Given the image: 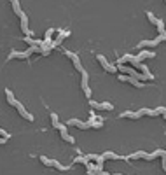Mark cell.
<instances>
[{
    "mask_svg": "<svg viewBox=\"0 0 166 175\" xmlns=\"http://www.w3.org/2000/svg\"><path fill=\"white\" fill-rule=\"evenodd\" d=\"M77 126V128H81V130H87V128H91V124L87 123V121H79V119H68L67 121V126Z\"/></svg>",
    "mask_w": 166,
    "mask_h": 175,
    "instance_id": "3957f363",
    "label": "cell"
},
{
    "mask_svg": "<svg viewBox=\"0 0 166 175\" xmlns=\"http://www.w3.org/2000/svg\"><path fill=\"white\" fill-rule=\"evenodd\" d=\"M73 163H82V165H89V159H87V158H86V156H77V158H75V159H73Z\"/></svg>",
    "mask_w": 166,
    "mask_h": 175,
    "instance_id": "44dd1931",
    "label": "cell"
},
{
    "mask_svg": "<svg viewBox=\"0 0 166 175\" xmlns=\"http://www.w3.org/2000/svg\"><path fill=\"white\" fill-rule=\"evenodd\" d=\"M157 30H159V35L166 32V28H165V21H163V20H159V21H157Z\"/></svg>",
    "mask_w": 166,
    "mask_h": 175,
    "instance_id": "7402d4cb",
    "label": "cell"
},
{
    "mask_svg": "<svg viewBox=\"0 0 166 175\" xmlns=\"http://www.w3.org/2000/svg\"><path fill=\"white\" fill-rule=\"evenodd\" d=\"M86 158H87L89 161H96V163H102V165H103V161H105L103 156H98V154H87Z\"/></svg>",
    "mask_w": 166,
    "mask_h": 175,
    "instance_id": "9a60e30c",
    "label": "cell"
},
{
    "mask_svg": "<svg viewBox=\"0 0 166 175\" xmlns=\"http://www.w3.org/2000/svg\"><path fill=\"white\" fill-rule=\"evenodd\" d=\"M128 83H131L135 88H142V83H140L138 79H135V77H131V75H129V81H128Z\"/></svg>",
    "mask_w": 166,
    "mask_h": 175,
    "instance_id": "603a6c76",
    "label": "cell"
},
{
    "mask_svg": "<svg viewBox=\"0 0 166 175\" xmlns=\"http://www.w3.org/2000/svg\"><path fill=\"white\" fill-rule=\"evenodd\" d=\"M5 95H7V102L10 103V105H12V107H18V100H16V98H14V95H12V91H10V89H5Z\"/></svg>",
    "mask_w": 166,
    "mask_h": 175,
    "instance_id": "4fadbf2b",
    "label": "cell"
},
{
    "mask_svg": "<svg viewBox=\"0 0 166 175\" xmlns=\"http://www.w3.org/2000/svg\"><path fill=\"white\" fill-rule=\"evenodd\" d=\"M96 60H98V62L102 63V67H103L105 70H107V72H115V70H117V67H114V65H110V63L107 62V58H105L103 54H96Z\"/></svg>",
    "mask_w": 166,
    "mask_h": 175,
    "instance_id": "6da1fadb",
    "label": "cell"
},
{
    "mask_svg": "<svg viewBox=\"0 0 166 175\" xmlns=\"http://www.w3.org/2000/svg\"><path fill=\"white\" fill-rule=\"evenodd\" d=\"M138 158H144V159H145V158H147V152H145V151H138V152H133V154L126 156L124 159L128 161V159H138Z\"/></svg>",
    "mask_w": 166,
    "mask_h": 175,
    "instance_id": "8fae6325",
    "label": "cell"
},
{
    "mask_svg": "<svg viewBox=\"0 0 166 175\" xmlns=\"http://www.w3.org/2000/svg\"><path fill=\"white\" fill-rule=\"evenodd\" d=\"M117 175H121V173H117Z\"/></svg>",
    "mask_w": 166,
    "mask_h": 175,
    "instance_id": "836d02e7",
    "label": "cell"
},
{
    "mask_svg": "<svg viewBox=\"0 0 166 175\" xmlns=\"http://www.w3.org/2000/svg\"><path fill=\"white\" fill-rule=\"evenodd\" d=\"M142 116H144V114L140 112V110H138V112H129V110H126V112L121 114V117H129V119H140Z\"/></svg>",
    "mask_w": 166,
    "mask_h": 175,
    "instance_id": "30bf717a",
    "label": "cell"
},
{
    "mask_svg": "<svg viewBox=\"0 0 166 175\" xmlns=\"http://www.w3.org/2000/svg\"><path fill=\"white\" fill-rule=\"evenodd\" d=\"M103 175H110V173H105V172H103Z\"/></svg>",
    "mask_w": 166,
    "mask_h": 175,
    "instance_id": "1f68e13d",
    "label": "cell"
},
{
    "mask_svg": "<svg viewBox=\"0 0 166 175\" xmlns=\"http://www.w3.org/2000/svg\"><path fill=\"white\" fill-rule=\"evenodd\" d=\"M87 123L91 124V128H102L103 126V119H94V117H91Z\"/></svg>",
    "mask_w": 166,
    "mask_h": 175,
    "instance_id": "2e32d148",
    "label": "cell"
},
{
    "mask_svg": "<svg viewBox=\"0 0 166 175\" xmlns=\"http://www.w3.org/2000/svg\"><path fill=\"white\" fill-rule=\"evenodd\" d=\"M117 79H119L121 83H128V81H129V75H124V74H121V75L117 77Z\"/></svg>",
    "mask_w": 166,
    "mask_h": 175,
    "instance_id": "d4e9b609",
    "label": "cell"
},
{
    "mask_svg": "<svg viewBox=\"0 0 166 175\" xmlns=\"http://www.w3.org/2000/svg\"><path fill=\"white\" fill-rule=\"evenodd\" d=\"M63 53H65V56H68V58H70V60H72L73 56H75V53H72V51H68V49H65V51H63Z\"/></svg>",
    "mask_w": 166,
    "mask_h": 175,
    "instance_id": "4316f807",
    "label": "cell"
},
{
    "mask_svg": "<svg viewBox=\"0 0 166 175\" xmlns=\"http://www.w3.org/2000/svg\"><path fill=\"white\" fill-rule=\"evenodd\" d=\"M102 156H103L105 159H121V156H117L115 152H112V151H107V152H103Z\"/></svg>",
    "mask_w": 166,
    "mask_h": 175,
    "instance_id": "ffe728a7",
    "label": "cell"
},
{
    "mask_svg": "<svg viewBox=\"0 0 166 175\" xmlns=\"http://www.w3.org/2000/svg\"><path fill=\"white\" fill-rule=\"evenodd\" d=\"M0 135H2V137H5V138H9V137H10V135L7 133L5 130H0Z\"/></svg>",
    "mask_w": 166,
    "mask_h": 175,
    "instance_id": "f1b7e54d",
    "label": "cell"
},
{
    "mask_svg": "<svg viewBox=\"0 0 166 175\" xmlns=\"http://www.w3.org/2000/svg\"><path fill=\"white\" fill-rule=\"evenodd\" d=\"M157 41H166V32L165 33H161V35H159V37H156Z\"/></svg>",
    "mask_w": 166,
    "mask_h": 175,
    "instance_id": "f546056e",
    "label": "cell"
},
{
    "mask_svg": "<svg viewBox=\"0 0 166 175\" xmlns=\"http://www.w3.org/2000/svg\"><path fill=\"white\" fill-rule=\"evenodd\" d=\"M89 105H91V107H94L96 110H112V109H114V105H112V103H108V102L96 103V102H93V100H89Z\"/></svg>",
    "mask_w": 166,
    "mask_h": 175,
    "instance_id": "7a4b0ae2",
    "label": "cell"
},
{
    "mask_svg": "<svg viewBox=\"0 0 166 175\" xmlns=\"http://www.w3.org/2000/svg\"><path fill=\"white\" fill-rule=\"evenodd\" d=\"M154 56H156L154 51H144V49H142V51H138V56H136V58L142 62V60H145V58H154Z\"/></svg>",
    "mask_w": 166,
    "mask_h": 175,
    "instance_id": "ba28073f",
    "label": "cell"
},
{
    "mask_svg": "<svg viewBox=\"0 0 166 175\" xmlns=\"http://www.w3.org/2000/svg\"><path fill=\"white\" fill-rule=\"evenodd\" d=\"M40 161L44 163L46 166H56L58 161H54V159H49V158H46V156H40Z\"/></svg>",
    "mask_w": 166,
    "mask_h": 175,
    "instance_id": "d6986e66",
    "label": "cell"
},
{
    "mask_svg": "<svg viewBox=\"0 0 166 175\" xmlns=\"http://www.w3.org/2000/svg\"><path fill=\"white\" fill-rule=\"evenodd\" d=\"M10 4H12V9H14V12H16L19 18H23V16H25V12H23V9L19 7V2H18V0H12Z\"/></svg>",
    "mask_w": 166,
    "mask_h": 175,
    "instance_id": "7c38bea8",
    "label": "cell"
},
{
    "mask_svg": "<svg viewBox=\"0 0 166 175\" xmlns=\"http://www.w3.org/2000/svg\"><path fill=\"white\" fill-rule=\"evenodd\" d=\"M165 158H166V151H165Z\"/></svg>",
    "mask_w": 166,
    "mask_h": 175,
    "instance_id": "d6a6232c",
    "label": "cell"
},
{
    "mask_svg": "<svg viewBox=\"0 0 166 175\" xmlns=\"http://www.w3.org/2000/svg\"><path fill=\"white\" fill-rule=\"evenodd\" d=\"M21 30L26 33V37H30V35H31V32L28 30V18H26V14L21 18Z\"/></svg>",
    "mask_w": 166,
    "mask_h": 175,
    "instance_id": "9c48e42d",
    "label": "cell"
},
{
    "mask_svg": "<svg viewBox=\"0 0 166 175\" xmlns=\"http://www.w3.org/2000/svg\"><path fill=\"white\" fill-rule=\"evenodd\" d=\"M157 44H159L157 39H152V41H142L140 44H138V47H140V51H142V47H156Z\"/></svg>",
    "mask_w": 166,
    "mask_h": 175,
    "instance_id": "52a82bcc",
    "label": "cell"
},
{
    "mask_svg": "<svg viewBox=\"0 0 166 175\" xmlns=\"http://www.w3.org/2000/svg\"><path fill=\"white\" fill-rule=\"evenodd\" d=\"M49 53H51V47H49V46H46V47H42V56H47Z\"/></svg>",
    "mask_w": 166,
    "mask_h": 175,
    "instance_id": "484cf974",
    "label": "cell"
},
{
    "mask_svg": "<svg viewBox=\"0 0 166 175\" xmlns=\"http://www.w3.org/2000/svg\"><path fill=\"white\" fill-rule=\"evenodd\" d=\"M140 112H142V114H145V116H152V117L159 116L157 109H140Z\"/></svg>",
    "mask_w": 166,
    "mask_h": 175,
    "instance_id": "e0dca14e",
    "label": "cell"
},
{
    "mask_svg": "<svg viewBox=\"0 0 166 175\" xmlns=\"http://www.w3.org/2000/svg\"><path fill=\"white\" fill-rule=\"evenodd\" d=\"M72 62H73V67H75V68H77V70H79L81 74L86 72V70H84V67L81 65V60H79V56H77V54H75V56L72 58Z\"/></svg>",
    "mask_w": 166,
    "mask_h": 175,
    "instance_id": "5bb4252c",
    "label": "cell"
},
{
    "mask_svg": "<svg viewBox=\"0 0 166 175\" xmlns=\"http://www.w3.org/2000/svg\"><path fill=\"white\" fill-rule=\"evenodd\" d=\"M147 18L150 20V23H154V25L157 26V21H159V20H157V18L154 16V14H152V12H147Z\"/></svg>",
    "mask_w": 166,
    "mask_h": 175,
    "instance_id": "cb8c5ba5",
    "label": "cell"
},
{
    "mask_svg": "<svg viewBox=\"0 0 166 175\" xmlns=\"http://www.w3.org/2000/svg\"><path fill=\"white\" fill-rule=\"evenodd\" d=\"M16 109H18V112H19L21 116L25 117V119H28V121H33V116H31L30 112H26V109L23 107V103H18V107H16Z\"/></svg>",
    "mask_w": 166,
    "mask_h": 175,
    "instance_id": "8992f818",
    "label": "cell"
},
{
    "mask_svg": "<svg viewBox=\"0 0 166 175\" xmlns=\"http://www.w3.org/2000/svg\"><path fill=\"white\" fill-rule=\"evenodd\" d=\"M119 62H121V63H131L135 68H138V65L142 63L140 60H138V58H136V56H131V54H124V56H123Z\"/></svg>",
    "mask_w": 166,
    "mask_h": 175,
    "instance_id": "277c9868",
    "label": "cell"
},
{
    "mask_svg": "<svg viewBox=\"0 0 166 175\" xmlns=\"http://www.w3.org/2000/svg\"><path fill=\"white\" fill-rule=\"evenodd\" d=\"M51 121H52V126H54V128H58V130L61 128V123L58 121V114L56 112H51Z\"/></svg>",
    "mask_w": 166,
    "mask_h": 175,
    "instance_id": "ac0fdd59",
    "label": "cell"
},
{
    "mask_svg": "<svg viewBox=\"0 0 166 175\" xmlns=\"http://www.w3.org/2000/svg\"><path fill=\"white\" fill-rule=\"evenodd\" d=\"M56 168H58V170H61V172H65V170H68V166L61 165V163H56Z\"/></svg>",
    "mask_w": 166,
    "mask_h": 175,
    "instance_id": "83f0119b",
    "label": "cell"
},
{
    "mask_svg": "<svg viewBox=\"0 0 166 175\" xmlns=\"http://www.w3.org/2000/svg\"><path fill=\"white\" fill-rule=\"evenodd\" d=\"M161 163H163V170L166 172V158H165V156H163V161H161Z\"/></svg>",
    "mask_w": 166,
    "mask_h": 175,
    "instance_id": "4dcf8cb0",
    "label": "cell"
},
{
    "mask_svg": "<svg viewBox=\"0 0 166 175\" xmlns=\"http://www.w3.org/2000/svg\"><path fill=\"white\" fill-rule=\"evenodd\" d=\"M28 56H30L28 51H12L9 54V60H12V58H21V60H25V58H28Z\"/></svg>",
    "mask_w": 166,
    "mask_h": 175,
    "instance_id": "5b68a950",
    "label": "cell"
}]
</instances>
